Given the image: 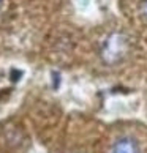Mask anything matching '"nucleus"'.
<instances>
[{
  "label": "nucleus",
  "instance_id": "nucleus-4",
  "mask_svg": "<svg viewBox=\"0 0 147 153\" xmlns=\"http://www.w3.org/2000/svg\"><path fill=\"white\" fill-rule=\"evenodd\" d=\"M0 2H2V0H0Z\"/></svg>",
  "mask_w": 147,
  "mask_h": 153
},
{
  "label": "nucleus",
  "instance_id": "nucleus-3",
  "mask_svg": "<svg viewBox=\"0 0 147 153\" xmlns=\"http://www.w3.org/2000/svg\"><path fill=\"white\" fill-rule=\"evenodd\" d=\"M21 76H22V71H16V70L11 71V77H13V81H18V77H21Z\"/></svg>",
  "mask_w": 147,
  "mask_h": 153
},
{
  "label": "nucleus",
  "instance_id": "nucleus-1",
  "mask_svg": "<svg viewBox=\"0 0 147 153\" xmlns=\"http://www.w3.org/2000/svg\"><path fill=\"white\" fill-rule=\"evenodd\" d=\"M111 153H141L139 145L133 137L130 136H122L119 137L111 149Z\"/></svg>",
  "mask_w": 147,
  "mask_h": 153
},
{
  "label": "nucleus",
  "instance_id": "nucleus-2",
  "mask_svg": "<svg viewBox=\"0 0 147 153\" xmlns=\"http://www.w3.org/2000/svg\"><path fill=\"white\" fill-rule=\"evenodd\" d=\"M141 13L147 19V0H143V3H141Z\"/></svg>",
  "mask_w": 147,
  "mask_h": 153
}]
</instances>
